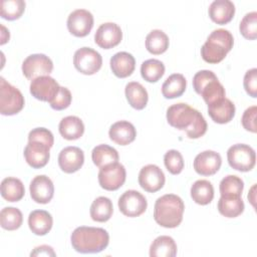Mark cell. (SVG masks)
Segmentation results:
<instances>
[{
	"label": "cell",
	"mask_w": 257,
	"mask_h": 257,
	"mask_svg": "<svg viewBox=\"0 0 257 257\" xmlns=\"http://www.w3.org/2000/svg\"><path fill=\"white\" fill-rule=\"evenodd\" d=\"M31 199L38 204H47L51 201L54 194L52 181L45 175L33 178L29 186Z\"/></svg>",
	"instance_id": "cell-16"
},
{
	"label": "cell",
	"mask_w": 257,
	"mask_h": 257,
	"mask_svg": "<svg viewBox=\"0 0 257 257\" xmlns=\"http://www.w3.org/2000/svg\"><path fill=\"white\" fill-rule=\"evenodd\" d=\"M227 160L231 168L239 172L251 171L256 163L255 151L248 145L236 144L227 151Z\"/></svg>",
	"instance_id": "cell-6"
},
{
	"label": "cell",
	"mask_w": 257,
	"mask_h": 257,
	"mask_svg": "<svg viewBox=\"0 0 257 257\" xmlns=\"http://www.w3.org/2000/svg\"><path fill=\"white\" fill-rule=\"evenodd\" d=\"M93 27V16L86 9H76L67 17V29L76 37L86 36Z\"/></svg>",
	"instance_id": "cell-12"
},
{
	"label": "cell",
	"mask_w": 257,
	"mask_h": 257,
	"mask_svg": "<svg viewBox=\"0 0 257 257\" xmlns=\"http://www.w3.org/2000/svg\"><path fill=\"white\" fill-rule=\"evenodd\" d=\"M256 112H257V106L252 105L248 108L245 109L243 112L241 121L243 127L251 133H256L257 127H256Z\"/></svg>",
	"instance_id": "cell-45"
},
{
	"label": "cell",
	"mask_w": 257,
	"mask_h": 257,
	"mask_svg": "<svg viewBox=\"0 0 257 257\" xmlns=\"http://www.w3.org/2000/svg\"><path fill=\"white\" fill-rule=\"evenodd\" d=\"M25 194L23 183L13 177L5 178L1 182V196L8 202H18Z\"/></svg>",
	"instance_id": "cell-27"
},
{
	"label": "cell",
	"mask_w": 257,
	"mask_h": 257,
	"mask_svg": "<svg viewBox=\"0 0 257 257\" xmlns=\"http://www.w3.org/2000/svg\"><path fill=\"white\" fill-rule=\"evenodd\" d=\"M225 88L218 78L210 80L201 90L200 95L203 97L205 102L209 105L225 97Z\"/></svg>",
	"instance_id": "cell-37"
},
{
	"label": "cell",
	"mask_w": 257,
	"mask_h": 257,
	"mask_svg": "<svg viewBox=\"0 0 257 257\" xmlns=\"http://www.w3.org/2000/svg\"><path fill=\"white\" fill-rule=\"evenodd\" d=\"M167 120L173 127L186 132L190 139H199L207 132V122L202 113L185 102L169 106Z\"/></svg>",
	"instance_id": "cell-1"
},
{
	"label": "cell",
	"mask_w": 257,
	"mask_h": 257,
	"mask_svg": "<svg viewBox=\"0 0 257 257\" xmlns=\"http://www.w3.org/2000/svg\"><path fill=\"white\" fill-rule=\"evenodd\" d=\"M209 16L217 24L223 25L232 20L235 14V5L230 0H215L209 6Z\"/></svg>",
	"instance_id": "cell-21"
},
{
	"label": "cell",
	"mask_w": 257,
	"mask_h": 257,
	"mask_svg": "<svg viewBox=\"0 0 257 257\" xmlns=\"http://www.w3.org/2000/svg\"><path fill=\"white\" fill-rule=\"evenodd\" d=\"M84 163V154L77 147H66L58 155L59 168L67 174L78 171Z\"/></svg>",
	"instance_id": "cell-18"
},
{
	"label": "cell",
	"mask_w": 257,
	"mask_h": 257,
	"mask_svg": "<svg viewBox=\"0 0 257 257\" xmlns=\"http://www.w3.org/2000/svg\"><path fill=\"white\" fill-rule=\"evenodd\" d=\"M191 197L199 205H208L214 198L213 185L207 180H198L191 187Z\"/></svg>",
	"instance_id": "cell-30"
},
{
	"label": "cell",
	"mask_w": 257,
	"mask_h": 257,
	"mask_svg": "<svg viewBox=\"0 0 257 257\" xmlns=\"http://www.w3.org/2000/svg\"><path fill=\"white\" fill-rule=\"evenodd\" d=\"M222 164L221 156L214 151H204L198 154L194 160V169L201 176L216 174Z\"/></svg>",
	"instance_id": "cell-17"
},
{
	"label": "cell",
	"mask_w": 257,
	"mask_h": 257,
	"mask_svg": "<svg viewBox=\"0 0 257 257\" xmlns=\"http://www.w3.org/2000/svg\"><path fill=\"white\" fill-rule=\"evenodd\" d=\"M71 92L68 88L60 86V89L54 99L49 103L50 106L55 110H62L67 108L71 103Z\"/></svg>",
	"instance_id": "cell-41"
},
{
	"label": "cell",
	"mask_w": 257,
	"mask_h": 257,
	"mask_svg": "<svg viewBox=\"0 0 257 257\" xmlns=\"http://www.w3.org/2000/svg\"><path fill=\"white\" fill-rule=\"evenodd\" d=\"M234 44L233 35L227 29H216L211 32L201 47V56L208 63L221 62Z\"/></svg>",
	"instance_id": "cell-4"
},
{
	"label": "cell",
	"mask_w": 257,
	"mask_h": 257,
	"mask_svg": "<svg viewBox=\"0 0 257 257\" xmlns=\"http://www.w3.org/2000/svg\"><path fill=\"white\" fill-rule=\"evenodd\" d=\"M118 158L117 151L108 145H98L91 152L92 162L98 168L115 163L118 161Z\"/></svg>",
	"instance_id": "cell-33"
},
{
	"label": "cell",
	"mask_w": 257,
	"mask_h": 257,
	"mask_svg": "<svg viewBox=\"0 0 257 257\" xmlns=\"http://www.w3.org/2000/svg\"><path fill=\"white\" fill-rule=\"evenodd\" d=\"M25 10L23 0H3L1 1V17L6 20L18 19Z\"/></svg>",
	"instance_id": "cell-38"
},
{
	"label": "cell",
	"mask_w": 257,
	"mask_h": 257,
	"mask_svg": "<svg viewBox=\"0 0 257 257\" xmlns=\"http://www.w3.org/2000/svg\"><path fill=\"white\" fill-rule=\"evenodd\" d=\"M184 210V202L179 196L166 194L155 203L154 219L162 227L176 228L183 220Z\"/></svg>",
	"instance_id": "cell-3"
},
{
	"label": "cell",
	"mask_w": 257,
	"mask_h": 257,
	"mask_svg": "<svg viewBox=\"0 0 257 257\" xmlns=\"http://www.w3.org/2000/svg\"><path fill=\"white\" fill-rule=\"evenodd\" d=\"M90 217L95 222H106L113 213V207L110 199L106 197L96 198L90 206Z\"/></svg>",
	"instance_id": "cell-31"
},
{
	"label": "cell",
	"mask_w": 257,
	"mask_h": 257,
	"mask_svg": "<svg viewBox=\"0 0 257 257\" xmlns=\"http://www.w3.org/2000/svg\"><path fill=\"white\" fill-rule=\"evenodd\" d=\"M73 64L80 73L91 75L100 69L102 57L96 50L90 47H81L74 53Z\"/></svg>",
	"instance_id": "cell-8"
},
{
	"label": "cell",
	"mask_w": 257,
	"mask_h": 257,
	"mask_svg": "<svg viewBox=\"0 0 257 257\" xmlns=\"http://www.w3.org/2000/svg\"><path fill=\"white\" fill-rule=\"evenodd\" d=\"M28 141H37L46 144L48 147H52L54 143V138L52 133L45 127H36L29 132Z\"/></svg>",
	"instance_id": "cell-42"
},
{
	"label": "cell",
	"mask_w": 257,
	"mask_h": 257,
	"mask_svg": "<svg viewBox=\"0 0 257 257\" xmlns=\"http://www.w3.org/2000/svg\"><path fill=\"white\" fill-rule=\"evenodd\" d=\"M244 189V182L235 175H228L220 182L219 190L221 196H237L241 197Z\"/></svg>",
	"instance_id": "cell-36"
},
{
	"label": "cell",
	"mask_w": 257,
	"mask_h": 257,
	"mask_svg": "<svg viewBox=\"0 0 257 257\" xmlns=\"http://www.w3.org/2000/svg\"><path fill=\"white\" fill-rule=\"evenodd\" d=\"M125 177L126 172L123 165L115 162L99 168L98 183L106 191H115L124 184Z\"/></svg>",
	"instance_id": "cell-7"
},
{
	"label": "cell",
	"mask_w": 257,
	"mask_h": 257,
	"mask_svg": "<svg viewBox=\"0 0 257 257\" xmlns=\"http://www.w3.org/2000/svg\"><path fill=\"white\" fill-rule=\"evenodd\" d=\"M169 47L168 35L160 29L152 30L146 37L147 50L155 55L164 53Z\"/></svg>",
	"instance_id": "cell-32"
},
{
	"label": "cell",
	"mask_w": 257,
	"mask_h": 257,
	"mask_svg": "<svg viewBox=\"0 0 257 257\" xmlns=\"http://www.w3.org/2000/svg\"><path fill=\"white\" fill-rule=\"evenodd\" d=\"M165 174L157 165H147L140 171L139 184L149 193H155L161 190L165 185Z\"/></svg>",
	"instance_id": "cell-13"
},
{
	"label": "cell",
	"mask_w": 257,
	"mask_h": 257,
	"mask_svg": "<svg viewBox=\"0 0 257 257\" xmlns=\"http://www.w3.org/2000/svg\"><path fill=\"white\" fill-rule=\"evenodd\" d=\"M70 241L73 249L79 253H98L107 247L109 235L102 228L80 226L71 233Z\"/></svg>",
	"instance_id": "cell-2"
},
{
	"label": "cell",
	"mask_w": 257,
	"mask_h": 257,
	"mask_svg": "<svg viewBox=\"0 0 257 257\" xmlns=\"http://www.w3.org/2000/svg\"><path fill=\"white\" fill-rule=\"evenodd\" d=\"M53 69L52 60L42 53L27 56L22 63V72L27 79L33 80L39 76L49 75Z\"/></svg>",
	"instance_id": "cell-9"
},
{
	"label": "cell",
	"mask_w": 257,
	"mask_h": 257,
	"mask_svg": "<svg viewBox=\"0 0 257 257\" xmlns=\"http://www.w3.org/2000/svg\"><path fill=\"white\" fill-rule=\"evenodd\" d=\"M214 78H217L216 74L211 71V70H207V69H204V70H200L198 71L194 77H193V86H194V89L195 91L200 94L202 88L212 79Z\"/></svg>",
	"instance_id": "cell-43"
},
{
	"label": "cell",
	"mask_w": 257,
	"mask_h": 257,
	"mask_svg": "<svg viewBox=\"0 0 257 257\" xmlns=\"http://www.w3.org/2000/svg\"><path fill=\"white\" fill-rule=\"evenodd\" d=\"M165 73V65L159 59H148L141 65L142 77L148 82H157Z\"/></svg>",
	"instance_id": "cell-34"
},
{
	"label": "cell",
	"mask_w": 257,
	"mask_h": 257,
	"mask_svg": "<svg viewBox=\"0 0 257 257\" xmlns=\"http://www.w3.org/2000/svg\"><path fill=\"white\" fill-rule=\"evenodd\" d=\"M31 256H55V252L53 251V248L47 245H41L36 248L30 253Z\"/></svg>",
	"instance_id": "cell-46"
},
{
	"label": "cell",
	"mask_w": 257,
	"mask_h": 257,
	"mask_svg": "<svg viewBox=\"0 0 257 257\" xmlns=\"http://www.w3.org/2000/svg\"><path fill=\"white\" fill-rule=\"evenodd\" d=\"M110 68L113 74L119 78H125L130 76L136 67L135 57L125 51L115 53L110 58Z\"/></svg>",
	"instance_id": "cell-22"
},
{
	"label": "cell",
	"mask_w": 257,
	"mask_h": 257,
	"mask_svg": "<svg viewBox=\"0 0 257 257\" xmlns=\"http://www.w3.org/2000/svg\"><path fill=\"white\" fill-rule=\"evenodd\" d=\"M49 150L46 144L37 141H28L24 149V158L27 164L33 169L43 168L49 161Z\"/></svg>",
	"instance_id": "cell-15"
},
{
	"label": "cell",
	"mask_w": 257,
	"mask_h": 257,
	"mask_svg": "<svg viewBox=\"0 0 257 257\" xmlns=\"http://www.w3.org/2000/svg\"><path fill=\"white\" fill-rule=\"evenodd\" d=\"M235 104L229 98H222L208 105V113L210 117L217 123H227L232 120L235 115Z\"/></svg>",
	"instance_id": "cell-20"
},
{
	"label": "cell",
	"mask_w": 257,
	"mask_h": 257,
	"mask_svg": "<svg viewBox=\"0 0 257 257\" xmlns=\"http://www.w3.org/2000/svg\"><path fill=\"white\" fill-rule=\"evenodd\" d=\"M164 164L172 175L180 174L184 169V159L177 150H170L164 156Z\"/></svg>",
	"instance_id": "cell-40"
},
{
	"label": "cell",
	"mask_w": 257,
	"mask_h": 257,
	"mask_svg": "<svg viewBox=\"0 0 257 257\" xmlns=\"http://www.w3.org/2000/svg\"><path fill=\"white\" fill-rule=\"evenodd\" d=\"M108 136L115 144L126 146L135 141L137 131L132 122L127 120H118L111 124L108 131Z\"/></svg>",
	"instance_id": "cell-19"
},
{
	"label": "cell",
	"mask_w": 257,
	"mask_h": 257,
	"mask_svg": "<svg viewBox=\"0 0 257 257\" xmlns=\"http://www.w3.org/2000/svg\"><path fill=\"white\" fill-rule=\"evenodd\" d=\"M24 106V97L21 91L0 78V112L3 115H13L18 113Z\"/></svg>",
	"instance_id": "cell-5"
},
{
	"label": "cell",
	"mask_w": 257,
	"mask_h": 257,
	"mask_svg": "<svg viewBox=\"0 0 257 257\" xmlns=\"http://www.w3.org/2000/svg\"><path fill=\"white\" fill-rule=\"evenodd\" d=\"M187 86L186 78L181 73L171 74L162 85V93L166 98H176L181 96Z\"/></svg>",
	"instance_id": "cell-29"
},
{
	"label": "cell",
	"mask_w": 257,
	"mask_h": 257,
	"mask_svg": "<svg viewBox=\"0 0 257 257\" xmlns=\"http://www.w3.org/2000/svg\"><path fill=\"white\" fill-rule=\"evenodd\" d=\"M119 211L126 217H139L145 213L148 207V202L145 196L136 191L127 190L118 199L117 202Z\"/></svg>",
	"instance_id": "cell-10"
},
{
	"label": "cell",
	"mask_w": 257,
	"mask_h": 257,
	"mask_svg": "<svg viewBox=\"0 0 257 257\" xmlns=\"http://www.w3.org/2000/svg\"><path fill=\"white\" fill-rule=\"evenodd\" d=\"M177 255V244L170 236L157 237L150 247L151 257H175Z\"/></svg>",
	"instance_id": "cell-26"
},
{
	"label": "cell",
	"mask_w": 257,
	"mask_h": 257,
	"mask_svg": "<svg viewBox=\"0 0 257 257\" xmlns=\"http://www.w3.org/2000/svg\"><path fill=\"white\" fill-rule=\"evenodd\" d=\"M243 85L246 92L250 96L254 98L257 97V69L255 67L246 71L244 75Z\"/></svg>",
	"instance_id": "cell-44"
},
{
	"label": "cell",
	"mask_w": 257,
	"mask_h": 257,
	"mask_svg": "<svg viewBox=\"0 0 257 257\" xmlns=\"http://www.w3.org/2000/svg\"><path fill=\"white\" fill-rule=\"evenodd\" d=\"M218 211L227 218H235L244 211V202L241 197L221 196L218 201Z\"/></svg>",
	"instance_id": "cell-28"
},
{
	"label": "cell",
	"mask_w": 257,
	"mask_h": 257,
	"mask_svg": "<svg viewBox=\"0 0 257 257\" xmlns=\"http://www.w3.org/2000/svg\"><path fill=\"white\" fill-rule=\"evenodd\" d=\"M23 222V216L19 209L14 207H5L0 212L1 227L8 231L18 229Z\"/></svg>",
	"instance_id": "cell-35"
},
{
	"label": "cell",
	"mask_w": 257,
	"mask_h": 257,
	"mask_svg": "<svg viewBox=\"0 0 257 257\" xmlns=\"http://www.w3.org/2000/svg\"><path fill=\"white\" fill-rule=\"evenodd\" d=\"M255 188H256V185H254V186L251 188V191H250V193L248 194V199H249V201L251 202V204H252L254 207H255V193H254Z\"/></svg>",
	"instance_id": "cell-47"
},
{
	"label": "cell",
	"mask_w": 257,
	"mask_h": 257,
	"mask_svg": "<svg viewBox=\"0 0 257 257\" xmlns=\"http://www.w3.org/2000/svg\"><path fill=\"white\" fill-rule=\"evenodd\" d=\"M58 130L62 138L68 141H74L82 137L84 133V124L78 116L68 115L60 120Z\"/></svg>",
	"instance_id": "cell-24"
},
{
	"label": "cell",
	"mask_w": 257,
	"mask_h": 257,
	"mask_svg": "<svg viewBox=\"0 0 257 257\" xmlns=\"http://www.w3.org/2000/svg\"><path fill=\"white\" fill-rule=\"evenodd\" d=\"M122 39V32L120 27L113 22L102 23L94 34L95 43L103 48L109 49L120 43Z\"/></svg>",
	"instance_id": "cell-14"
},
{
	"label": "cell",
	"mask_w": 257,
	"mask_h": 257,
	"mask_svg": "<svg viewBox=\"0 0 257 257\" xmlns=\"http://www.w3.org/2000/svg\"><path fill=\"white\" fill-rule=\"evenodd\" d=\"M52 225V216L45 210H34L28 216L29 229L35 235H46L51 230Z\"/></svg>",
	"instance_id": "cell-23"
},
{
	"label": "cell",
	"mask_w": 257,
	"mask_h": 257,
	"mask_svg": "<svg viewBox=\"0 0 257 257\" xmlns=\"http://www.w3.org/2000/svg\"><path fill=\"white\" fill-rule=\"evenodd\" d=\"M60 89L58 82L49 75L39 76L30 83V93L36 99L51 102Z\"/></svg>",
	"instance_id": "cell-11"
},
{
	"label": "cell",
	"mask_w": 257,
	"mask_h": 257,
	"mask_svg": "<svg viewBox=\"0 0 257 257\" xmlns=\"http://www.w3.org/2000/svg\"><path fill=\"white\" fill-rule=\"evenodd\" d=\"M239 29L244 38L254 40L257 37V12L252 11L242 18Z\"/></svg>",
	"instance_id": "cell-39"
},
{
	"label": "cell",
	"mask_w": 257,
	"mask_h": 257,
	"mask_svg": "<svg viewBox=\"0 0 257 257\" xmlns=\"http://www.w3.org/2000/svg\"><path fill=\"white\" fill-rule=\"evenodd\" d=\"M125 97L132 107L141 110L146 107L149 99L147 89L138 81H131L124 88Z\"/></svg>",
	"instance_id": "cell-25"
}]
</instances>
